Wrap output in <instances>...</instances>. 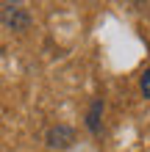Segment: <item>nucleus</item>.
<instances>
[{"mask_svg":"<svg viewBox=\"0 0 150 152\" xmlns=\"http://www.w3.org/2000/svg\"><path fill=\"white\" fill-rule=\"evenodd\" d=\"M72 141H75V130L67 127V124H58V127H50L47 130V144L53 149H64V147L72 144Z\"/></svg>","mask_w":150,"mask_h":152,"instance_id":"nucleus-1","label":"nucleus"},{"mask_svg":"<svg viewBox=\"0 0 150 152\" xmlns=\"http://www.w3.org/2000/svg\"><path fill=\"white\" fill-rule=\"evenodd\" d=\"M3 22H6V25H11L14 31H22L25 25L31 22V17L25 14L20 6H6V11H3Z\"/></svg>","mask_w":150,"mask_h":152,"instance_id":"nucleus-2","label":"nucleus"},{"mask_svg":"<svg viewBox=\"0 0 150 152\" xmlns=\"http://www.w3.org/2000/svg\"><path fill=\"white\" fill-rule=\"evenodd\" d=\"M100 111H103V100H95L92 111H89V119H86V124H89L92 133H100Z\"/></svg>","mask_w":150,"mask_h":152,"instance_id":"nucleus-3","label":"nucleus"},{"mask_svg":"<svg viewBox=\"0 0 150 152\" xmlns=\"http://www.w3.org/2000/svg\"><path fill=\"white\" fill-rule=\"evenodd\" d=\"M142 94L150 100V69H145V75H142Z\"/></svg>","mask_w":150,"mask_h":152,"instance_id":"nucleus-4","label":"nucleus"}]
</instances>
